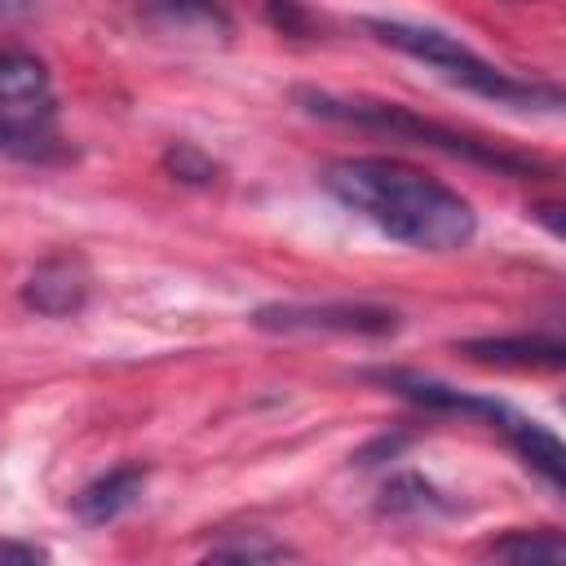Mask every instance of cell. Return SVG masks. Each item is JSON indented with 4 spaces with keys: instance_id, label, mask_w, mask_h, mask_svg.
<instances>
[{
    "instance_id": "cell-4",
    "label": "cell",
    "mask_w": 566,
    "mask_h": 566,
    "mask_svg": "<svg viewBox=\"0 0 566 566\" xmlns=\"http://www.w3.org/2000/svg\"><path fill=\"white\" fill-rule=\"evenodd\" d=\"M252 327L261 332H340V336H389L398 332V314L389 305H367V301H323V305H301V301H279L252 310Z\"/></svg>"
},
{
    "instance_id": "cell-3",
    "label": "cell",
    "mask_w": 566,
    "mask_h": 566,
    "mask_svg": "<svg viewBox=\"0 0 566 566\" xmlns=\"http://www.w3.org/2000/svg\"><path fill=\"white\" fill-rule=\"evenodd\" d=\"M363 31L376 35L380 44L433 66L442 80L478 93V97H491L500 106H544V111H557L562 106V88L557 84H544V80H522L495 62H486L482 53H473L469 44H460L455 35L438 31V27H420V22H402V18H363Z\"/></svg>"
},
{
    "instance_id": "cell-1",
    "label": "cell",
    "mask_w": 566,
    "mask_h": 566,
    "mask_svg": "<svg viewBox=\"0 0 566 566\" xmlns=\"http://www.w3.org/2000/svg\"><path fill=\"white\" fill-rule=\"evenodd\" d=\"M323 190L367 217L394 243L420 252H460L478 234L473 203L447 181L385 155H349L323 168Z\"/></svg>"
},
{
    "instance_id": "cell-12",
    "label": "cell",
    "mask_w": 566,
    "mask_h": 566,
    "mask_svg": "<svg viewBox=\"0 0 566 566\" xmlns=\"http://www.w3.org/2000/svg\"><path fill=\"white\" fill-rule=\"evenodd\" d=\"M380 509H385V513H416V517H420V513H438V509H447V500H442L420 473H402V478H389Z\"/></svg>"
},
{
    "instance_id": "cell-9",
    "label": "cell",
    "mask_w": 566,
    "mask_h": 566,
    "mask_svg": "<svg viewBox=\"0 0 566 566\" xmlns=\"http://www.w3.org/2000/svg\"><path fill=\"white\" fill-rule=\"evenodd\" d=\"M495 429L513 442V451H517L548 486L562 491V482H566V451H562V442L553 438V429H544L539 420H531V416H522V411H513V407L495 420Z\"/></svg>"
},
{
    "instance_id": "cell-2",
    "label": "cell",
    "mask_w": 566,
    "mask_h": 566,
    "mask_svg": "<svg viewBox=\"0 0 566 566\" xmlns=\"http://www.w3.org/2000/svg\"><path fill=\"white\" fill-rule=\"evenodd\" d=\"M292 102L305 115L371 128V133H385V137H398V142H416V146H429V150H442L451 159H469V164H482V168H495V172H509V177H548L544 159L522 155V150L500 146V142H486V137H473L464 128L424 119L420 111H411L402 102H385V97H367V93L349 97V93H327V88H292Z\"/></svg>"
},
{
    "instance_id": "cell-13",
    "label": "cell",
    "mask_w": 566,
    "mask_h": 566,
    "mask_svg": "<svg viewBox=\"0 0 566 566\" xmlns=\"http://www.w3.org/2000/svg\"><path fill=\"white\" fill-rule=\"evenodd\" d=\"M150 9L172 22V27H203V31H226L230 18H226V4L221 0H150Z\"/></svg>"
},
{
    "instance_id": "cell-5",
    "label": "cell",
    "mask_w": 566,
    "mask_h": 566,
    "mask_svg": "<svg viewBox=\"0 0 566 566\" xmlns=\"http://www.w3.org/2000/svg\"><path fill=\"white\" fill-rule=\"evenodd\" d=\"M88 287H93V283H88L84 261L57 252V256L40 261V265L27 274V283H22L18 296H22L27 310H35V314H44V318H66V314H80V310H84Z\"/></svg>"
},
{
    "instance_id": "cell-11",
    "label": "cell",
    "mask_w": 566,
    "mask_h": 566,
    "mask_svg": "<svg viewBox=\"0 0 566 566\" xmlns=\"http://www.w3.org/2000/svg\"><path fill=\"white\" fill-rule=\"evenodd\" d=\"M486 553L500 557V562H531V566L544 562V566H557V562H566V539L557 531H548V526H539V531H509Z\"/></svg>"
},
{
    "instance_id": "cell-16",
    "label": "cell",
    "mask_w": 566,
    "mask_h": 566,
    "mask_svg": "<svg viewBox=\"0 0 566 566\" xmlns=\"http://www.w3.org/2000/svg\"><path fill=\"white\" fill-rule=\"evenodd\" d=\"M9 562H27V566H35V562H49V548L27 544V539H0V566H9Z\"/></svg>"
},
{
    "instance_id": "cell-10",
    "label": "cell",
    "mask_w": 566,
    "mask_h": 566,
    "mask_svg": "<svg viewBox=\"0 0 566 566\" xmlns=\"http://www.w3.org/2000/svg\"><path fill=\"white\" fill-rule=\"evenodd\" d=\"M0 155L27 164H53L66 155V146L53 133V115H0Z\"/></svg>"
},
{
    "instance_id": "cell-17",
    "label": "cell",
    "mask_w": 566,
    "mask_h": 566,
    "mask_svg": "<svg viewBox=\"0 0 566 566\" xmlns=\"http://www.w3.org/2000/svg\"><path fill=\"white\" fill-rule=\"evenodd\" d=\"M31 9H35V0H0V18H22Z\"/></svg>"
},
{
    "instance_id": "cell-14",
    "label": "cell",
    "mask_w": 566,
    "mask_h": 566,
    "mask_svg": "<svg viewBox=\"0 0 566 566\" xmlns=\"http://www.w3.org/2000/svg\"><path fill=\"white\" fill-rule=\"evenodd\" d=\"M208 557H217V562H279V557H292V548L279 539H265V535H230V539L212 544Z\"/></svg>"
},
{
    "instance_id": "cell-6",
    "label": "cell",
    "mask_w": 566,
    "mask_h": 566,
    "mask_svg": "<svg viewBox=\"0 0 566 566\" xmlns=\"http://www.w3.org/2000/svg\"><path fill=\"white\" fill-rule=\"evenodd\" d=\"M0 115H53V80L31 49L0 44Z\"/></svg>"
},
{
    "instance_id": "cell-15",
    "label": "cell",
    "mask_w": 566,
    "mask_h": 566,
    "mask_svg": "<svg viewBox=\"0 0 566 566\" xmlns=\"http://www.w3.org/2000/svg\"><path fill=\"white\" fill-rule=\"evenodd\" d=\"M164 168L177 177V181H190V186H208L212 177H217V164L199 150V146H190V142H177V146H168V155H164Z\"/></svg>"
},
{
    "instance_id": "cell-8",
    "label": "cell",
    "mask_w": 566,
    "mask_h": 566,
    "mask_svg": "<svg viewBox=\"0 0 566 566\" xmlns=\"http://www.w3.org/2000/svg\"><path fill=\"white\" fill-rule=\"evenodd\" d=\"M142 486H146V469L142 464H115L102 478H93L88 486H80V495L71 500V509H75L80 522L102 526V522L119 517L142 495Z\"/></svg>"
},
{
    "instance_id": "cell-7",
    "label": "cell",
    "mask_w": 566,
    "mask_h": 566,
    "mask_svg": "<svg viewBox=\"0 0 566 566\" xmlns=\"http://www.w3.org/2000/svg\"><path fill=\"white\" fill-rule=\"evenodd\" d=\"M455 349L473 363H495V367H562L566 363V345L557 336H539V332L478 336V340H460Z\"/></svg>"
}]
</instances>
